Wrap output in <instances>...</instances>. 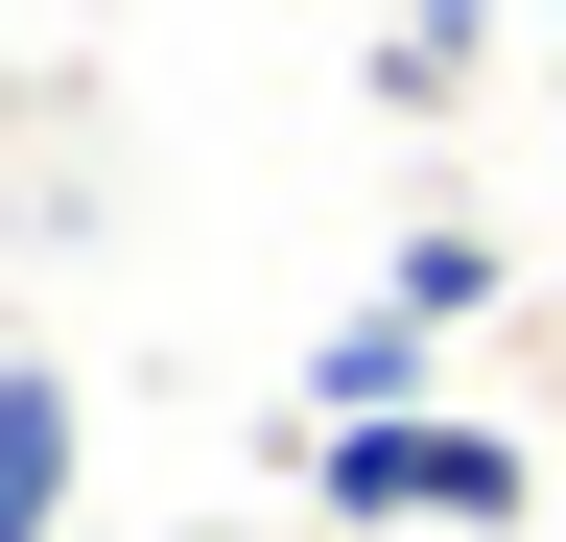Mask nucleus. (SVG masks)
<instances>
[{
  "label": "nucleus",
  "instance_id": "1",
  "mask_svg": "<svg viewBox=\"0 0 566 542\" xmlns=\"http://www.w3.org/2000/svg\"><path fill=\"white\" fill-rule=\"evenodd\" d=\"M283 471L331 496V542H520L543 448L472 425V401H401V425H283Z\"/></svg>",
  "mask_w": 566,
  "mask_h": 542
},
{
  "label": "nucleus",
  "instance_id": "5",
  "mask_svg": "<svg viewBox=\"0 0 566 542\" xmlns=\"http://www.w3.org/2000/svg\"><path fill=\"white\" fill-rule=\"evenodd\" d=\"M378 284H401V307H424V330H472V307H495V213H424V236H401V259H378Z\"/></svg>",
  "mask_w": 566,
  "mask_h": 542
},
{
  "label": "nucleus",
  "instance_id": "2",
  "mask_svg": "<svg viewBox=\"0 0 566 542\" xmlns=\"http://www.w3.org/2000/svg\"><path fill=\"white\" fill-rule=\"evenodd\" d=\"M401 401H449V330L378 284V307H331V354H307V401H283V425H401Z\"/></svg>",
  "mask_w": 566,
  "mask_h": 542
},
{
  "label": "nucleus",
  "instance_id": "6",
  "mask_svg": "<svg viewBox=\"0 0 566 542\" xmlns=\"http://www.w3.org/2000/svg\"><path fill=\"white\" fill-rule=\"evenodd\" d=\"M543 47H566V0H543Z\"/></svg>",
  "mask_w": 566,
  "mask_h": 542
},
{
  "label": "nucleus",
  "instance_id": "3",
  "mask_svg": "<svg viewBox=\"0 0 566 542\" xmlns=\"http://www.w3.org/2000/svg\"><path fill=\"white\" fill-rule=\"evenodd\" d=\"M71 471H95L71 354H0V542H71Z\"/></svg>",
  "mask_w": 566,
  "mask_h": 542
},
{
  "label": "nucleus",
  "instance_id": "4",
  "mask_svg": "<svg viewBox=\"0 0 566 542\" xmlns=\"http://www.w3.org/2000/svg\"><path fill=\"white\" fill-rule=\"evenodd\" d=\"M472 47H495V0H401V24H378V95H401V118H449V95H472Z\"/></svg>",
  "mask_w": 566,
  "mask_h": 542
}]
</instances>
